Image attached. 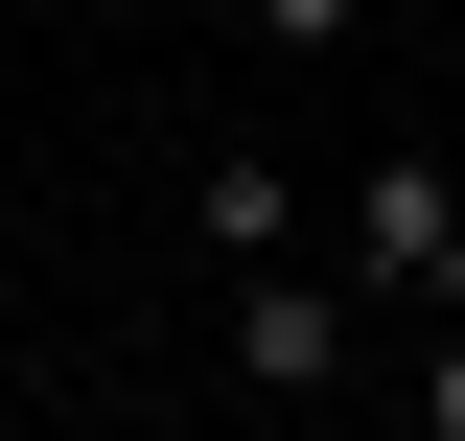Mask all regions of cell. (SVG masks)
I'll return each mask as SVG.
<instances>
[{
    "label": "cell",
    "instance_id": "obj_1",
    "mask_svg": "<svg viewBox=\"0 0 465 441\" xmlns=\"http://www.w3.org/2000/svg\"><path fill=\"white\" fill-rule=\"evenodd\" d=\"M349 326H372V302H349L326 256H256V279H232V372H256V395H349Z\"/></svg>",
    "mask_w": 465,
    "mask_h": 441
},
{
    "label": "cell",
    "instance_id": "obj_2",
    "mask_svg": "<svg viewBox=\"0 0 465 441\" xmlns=\"http://www.w3.org/2000/svg\"><path fill=\"white\" fill-rule=\"evenodd\" d=\"M349 279H396V302H465V186L419 163V140L349 186Z\"/></svg>",
    "mask_w": 465,
    "mask_h": 441
},
{
    "label": "cell",
    "instance_id": "obj_4",
    "mask_svg": "<svg viewBox=\"0 0 465 441\" xmlns=\"http://www.w3.org/2000/svg\"><path fill=\"white\" fill-rule=\"evenodd\" d=\"M349 24H372V0H256V47H280V70H326Z\"/></svg>",
    "mask_w": 465,
    "mask_h": 441
},
{
    "label": "cell",
    "instance_id": "obj_6",
    "mask_svg": "<svg viewBox=\"0 0 465 441\" xmlns=\"http://www.w3.org/2000/svg\"><path fill=\"white\" fill-rule=\"evenodd\" d=\"M0 441H24V395H0Z\"/></svg>",
    "mask_w": 465,
    "mask_h": 441
},
{
    "label": "cell",
    "instance_id": "obj_5",
    "mask_svg": "<svg viewBox=\"0 0 465 441\" xmlns=\"http://www.w3.org/2000/svg\"><path fill=\"white\" fill-rule=\"evenodd\" d=\"M419 441H465V326H442V348H419Z\"/></svg>",
    "mask_w": 465,
    "mask_h": 441
},
{
    "label": "cell",
    "instance_id": "obj_3",
    "mask_svg": "<svg viewBox=\"0 0 465 441\" xmlns=\"http://www.w3.org/2000/svg\"><path fill=\"white\" fill-rule=\"evenodd\" d=\"M186 232H210V256H232V279H256V256H302V186H280V163H256V140H232V163H210V186H186Z\"/></svg>",
    "mask_w": 465,
    "mask_h": 441
}]
</instances>
